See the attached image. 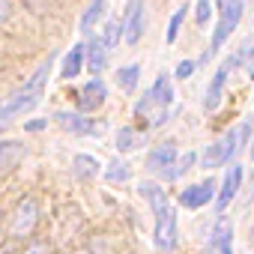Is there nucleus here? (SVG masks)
I'll use <instances>...</instances> for the list:
<instances>
[{
	"mask_svg": "<svg viewBox=\"0 0 254 254\" xmlns=\"http://www.w3.org/2000/svg\"><path fill=\"white\" fill-rule=\"evenodd\" d=\"M57 126L72 135H102L108 129V123H96V120H84L81 114H69V111H57L54 114Z\"/></svg>",
	"mask_w": 254,
	"mask_h": 254,
	"instance_id": "6",
	"label": "nucleus"
},
{
	"mask_svg": "<svg viewBox=\"0 0 254 254\" xmlns=\"http://www.w3.org/2000/svg\"><path fill=\"white\" fill-rule=\"evenodd\" d=\"M141 194L150 200L153 215H156V233H153L156 248H159V251H174L180 233H177V212H174L168 194H165L162 186H156V183H144V186H141Z\"/></svg>",
	"mask_w": 254,
	"mask_h": 254,
	"instance_id": "1",
	"label": "nucleus"
},
{
	"mask_svg": "<svg viewBox=\"0 0 254 254\" xmlns=\"http://www.w3.org/2000/svg\"><path fill=\"white\" fill-rule=\"evenodd\" d=\"M239 186H242V165L239 162H230L227 174H224V183L218 189V197H215V212L224 215V209L230 206V200L239 194Z\"/></svg>",
	"mask_w": 254,
	"mask_h": 254,
	"instance_id": "7",
	"label": "nucleus"
},
{
	"mask_svg": "<svg viewBox=\"0 0 254 254\" xmlns=\"http://www.w3.org/2000/svg\"><path fill=\"white\" fill-rule=\"evenodd\" d=\"M209 251L212 254H233V224L227 215H218L209 233Z\"/></svg>",
	"mask_w": 254,
	"mask_h": 254,
	"instance_id": "10",
	"label": "nucleus"
},
{
	"mask_svg": "<svg viewBox=\"0 0 254 254\" xmlns=\"http://www.w3.org/2000/svg\"><path fill=\"white\" fill-rule=\"evenodd\" d=\"M183 18H186V6H180V9L174 12L171 24H168V45H171V42H177V33H180V24H183Z\"/></svg>",
	"mask_w": 254,
	"mask_h": 254,
	"instance_id": "26",
	"label": "nucleus"
},
{
	"mask_svg": "<svg viewBox=\"0 0 254 254\" xmlns=\"http://www.w3.org/2000/svg\"><path fill=\"white\" fill-rule=\"evenodd\" d=\"M0 254H6V251H0Z\"/></svg>",
	"mask_w": 254,
	"mask_h": 254,
	"instance_id": "32",
	"label": "nucleus"
},
{
	"mask_svg": "<svg viewBox=\"0 0 254 254\" xmlns=\"http://www.w3.org/2000/svg\"><path fill=\"white\" fill-rule=\"evenodd\" d=\"M194 162H197V153H194V150H189V153L177 156V162H174V168H171L168 180H180L186 171H191V168H194Z\"/></svg>",
	"mask_w": 254,
	"mask_h": 254,
	"instance_id": "21",
	"label": "nucleus"
},
{
	"mask_svg": "<svg viewBox=\"0 0 254 254\" xmlns=\"http://www.w3.org/2000/svg\"><path fill=\"white\" fill-rule=\"evenodd\" d=\"M212 194H215V180H200V183H191L189 189L180 191V203L186 209H200L212 200Z\"/></svg>",
	"mask_w": 254,
	"mask_h": 254,
	"instance_id": "9",
	"label": "nucleus"
},
{
	"mask_svg": "<svg viewBox=\"0 0 254 254\" xmlns=\"http://www.w3.org/2000/svg\"><path fill=\"white\" fill-rule=\"evenodd\" d=\"M138 78H141V66H138V63H129V66L117 69V87H120L123 93H135Z\"/></svg>",
	"mask_w": 254,
	"mask_h": 254,
	"instance_id": "18",
	"label": "nucleus"
},
{
	"mask_svg": "<svg viewBox=\"0 0 254 254\" xmlns=\"http://www.w3.org/2000/svg\"><path fill=\"white\" fill-rule=\"evenodd\" d=\"M24 254H51V248H48L45 242H30V245L24 248Z\"/></svg>",
	"mask_w": 254,
	"mask_h": 254,
	"instance_id": "28",
	"label": "nucleus"
},
{
	"mask_svg": "<svg viewBox=\"0 0 254 254\" xmlns=\"http://www.w3.org/2000/svg\"><path fill=\"white\" fill-rule=\"evenodd\" d=\"M102 12H105V0H93V3L87 6V12L81 15V30H90L102 18Z\"/></svg>",
	"mask_w": 254,
	"mask_h": 254,
	"instance_id": "23",
	"label": "nucleus"
},
{
	"mask_svg": "<svg viewBox=\"0 0 254 254\" xmlns=\"http://www.w3.org/2000/svg\"><path fill=\"white\" fill-rule=\"evenodd\" d=\"M48 72H51V60H45L33 72V78L24 84V90H18L15 96H9L3 105H0V123H6L9 117H18V114H24V111H30V108L39 105L42 90H45V81H48Z\"/></svg>",
	"mask_w": 254,
	"mask_h": 254,
	"instance_id": "2",
	"label": "nucleus"
},
{
	"mask_svg": "<svg viewBox=\"0 0 254 254\" xmlns=\"http://www.w3.org/2000/svg\"><path fill=\"white\" fill-rule=\"evenodd\" d=\"M84 57H87V63H90V72H96V78H99V72L108 66V51H105L102 39H93V42L84 48Z\"/></svg>",
	"mask_w": 254,
	"mask_h": 254,
	"instance_id": "16",
	"label": "nucleus"
},
{
	"mask_svg": "<svg viewBox=\"0 0 254 254\" xmlns=\"http://www.w3.org/2000/svg\"><path fill=\"white\" fill-rule=\"evenodd\" d=\"M0 227H3V209H0Z\"/></svg>",
	"mask_w": 254,
	"mask_h": 254,
	"instance_id": "31",
	"label": "nucleus"
},
{
	"mask_svg": "<svg viewBox=\"0 0 254 254\" xmlns=\"http://www.w3.org/2000/svg\"><path fill=\"white\" fill-rule=\"evenodd\" d=\"M230 60H233V63H239V66H242V69L248 72V78L254 81V48H251V45H245L242 51H236V54H233Z\"/></svg>",
	"mask_w": 254,
	"mask_h": 254,
	"instance_id": "24",
	"label": "nucleus"
},
{
	"mask_svg": "<svg viewBox=\"0 0 254 254\" xmlns=\"http://www.w3.org/2000/svg\"><path fill=\"white\" fill-rule=\"evenodd\" d=\"M36 224H39L36 200H33V197L18 200L15 212H12V221H9V236H12V239H27V236H33Z\"/></svg>",
	"mask_w": 254,
	"mask_h": 254,
	"instance_id": "5",
	"label": "nucleus"
},
{
	"mask_svg": "<svg viewBox=\"0 0 254 254\" xmlns=\"http://www.w3.org/2000/svg\"><path fill=\"white\" fill-rule=\"evenodd\" d=\"M105 99H108V87H105L102 78H93L78 90V108L81 111H96V108L105 105Z\"/></svg>",
	"mask_w": 254,
	"mask_h": 254,
	"instance_id": "11",
	"label": "nucleus"
},
{
	"mask_svg": "<svg viewBox=\"0 0 254 254\" xmlns=\"http://www.w3.org/2000/svg\"><path fill=\"white\" fill-rule=\"evenodd\" d=\"M194 69H197V60H183V63L177 66V78H189Z\"/></svg>",
	"mask_w": 254,
	"mask_h": 254,
	"instance_id": "27",
	"label": "nucleus"
},
{
	"mask_svg": "<svg viewBox=\"0 0 254 254\" xmlns=\"http://www.w3.org/2000/svg\"><path fill=\"white\" fill-rule=\"evenodd\" d=\"M242 12H245V3H242V0H230V3L221 9L218 24H215V33H212V39H209V51H206V57H203V60H209L215 51H221V45L227 42V36L236 30V24H239Z\"/></svg>",
	"mask_w": 254,
	"mask_h": 254,
	"instance_id": "4",
	"label": "nucleus"
},
{
	"mask_svg": "<svg viewBox=\"0 0 254 254\" xmlns=\"http://www.w3.org/2000/svg\"><path fill=\"white\" fill-rule=\"evenodd\" d=\"M27 156V147L18 141H3L0 144V171H12L21 159Z\"/></svg>",
	"mask_w": 254,
	"mask_h": 254,
	"instance_id": "15",
	"label": "nucleus"
},
{
	"mask_svg": "<svg viewBox=\"0 0 254 254\" xmlns=\"http://www.w3.org/2000/svg\"><path fill=\"white\" fill-rule=\"evenodd\" d=\"M209 18H212V3L209 0H197V9H194V24H209Z\"/></svg>",
	"mask_w": 254,
	"mask_h": 254,
	"instance_id": "25",
	"label": "nucleus"
},
{
	"mask_svg": "<svg viewBox=\"0 0 254 254\" xmlns=\"http://www.w3.org/2000/svg\"><path fill=\"white\" fill-rule=\"evenodd\" d=\"M144 36V0H129V9L123 18V39L129 45H138Z\"/></svg>",
	"mask_w": 254,
	"mask_h": 254,
	"instance_id": "8",
	"label": "nucleus"
},
{
	"mask_svg": "<svg viewBox=\"0 0 254 254\" xmlns=\"http://www.w3.org/2000/svg\"><path fill=\"white\" fill-rule=\"evenodd\" d=\"M81 69H84V45H72V51L63 57L60 75L63 78H75V75H81Z\"/></svg>",
	"mask_w": 254,
	"mask_h": 254,
	"instance_id": "17",
	"label": "nucleus"
},
{
	"mask_svg": "<svg viewBox=\"0 0 254 254\" xmlns=\"http://www.w3.org/2000/svg\"><path fill=\"white\" fill-rule=\"evenodd\" d=\"M72 168H75V174H78L81 180H90V177H96V174H99V168H102V165H99L93 156H75V159H72Z\"/></svg>",
	"mask_w": 254,
	"mask_h": 254,
	"instance_id": "19",
	"label": "nucleus"
},
{
	"mask_svg": "<svg viewBox=\"0 0 254 254\" xmlns=\"http://www.w3.org/2000/svg\"><path fill=\"white\" fill-rule=\"evenodd\" d=\"M105 180L108 183H126V180H132V165H126V162H111L108 171H105Z\"/></svg>",
	"mask_w": 254,
	"mask_h": 254,
	"instance_id": "22",
	"label": "nucleus"
},
{
	"mask_svg": "<svg viewBox=\"0 0 254 254\" xmlns=\"http://www.w3.org/2000/svg\"><path fill=\"white\" fill-rule=\"evenodd\" d=\"M230 60L227 63H221L218 69H215V75H212V81H209V87H206V99H203V111L206 114H212L215 108H218V102H221V96H224V84H227V72H230Z\"/></svg>",
	"mask_w": 254,
	"mask_h": 254,
	"instance_id": "13",
	"label": "nucleus"
},
{
	"mask_svg": "<svg viewBox=\"0 0 254 254\" xmlns=\"http://www.w3.org/2000/svg\"><path fill=\"white\" fill-rule=\"evenodd\" d=\"M120 36H123V21H120V18L108 21V24H105V36H102L105 51H114V48L120 45Z\"/></svg>",
	"mask_w": 254,
	"mask_h": 254,
	"instance_id": "20",
	"label": "nucleus"
},
{
	"mask_svg": "<svg viewBox=\"0 0 254 254\" xmlns=\"http://www.w3.org/2000/svg\"><path fill=\"white\" fill-rule=\"evenodd\" d=\"M251 236H254V230H251Z\"/></svg>",
	"mask_w": 254,
	"mask_h": 254,
	"instance_id": "33",
	"label": "nucleus"
},
{
	"mask_svg": "<svg viewBox=\"0 0 254 254\" xmlns=\"http://www.w3.org/2000/svg\"><path fill=\"white\" fill-rule=\"evenodd\" d=\"M227 3H230V0H215V6H218V9H224Z\"/></svg>",
	"mask_w": 254,
	"mask_h": 254,
	"instance_id": "30",
	"label": "nucleus"
},
{
	"mask_svg": "<svg viewBox=\"0 0 254 254\" xmlns=\"http://www.w3.org/2000/svg\"><path fill=\"white\" fill-rule=\"evenodd\" d=\"M177 147L174 144H159L156 150H150V156H147V171H153V174H162L165 180H168V174H171V168H174V162H177Z\"/></svg>",
	"mask_w": 254,
	"mask_h": 254,
	"instance_id": "12",
	"label": "nucleus"
},
{
	"mask_svg": "<svg viewBox=\"0 0 254 254\" xmlns=\"http://www.w3.org/2000/svg\"><path fill=\"white\" fill-rule=\"evenodd\" d=\"M141 144H147V132H144V129L123 126V129L117 132V150H120V153H132V150H138Z\"/></svg>",
	"mask_w": 254,
	"mask_h": 254,
	"instance_id": "14",
	"label": "nucleus"
},
{
	"mask_svg": "<svg viewBox=\"0 0 254 254\" xmlns=\"http://www.w3.org/2000/svg\"><path fill=\"white\" fill-rule=\"evenodd\" d=\"M248 132H251V123H239V126H233V129H227L218 141H212V144L200 153V165H203V168H221V165H230L233 156H236V150L245 144Z\"/></svg>",
	"mask_w": 254,
	"mask_h": 254,
	"instance_id": "3",
	"label": "nucleus"
},
{
	"mask_svg": "<svg viewBox=\"0 0 254 254\" xmlns=\"http://www.w3.org/2000/svg\"><path fill=\"white\" fill-rule=\"evenodd\" d=\"M9 12H12V6L6 3V0H0V21H6V18H9Z\"/></svg>",
	"mask_w": 254,
	"mask_h": 254,
	"instance_id": "29",
	"label": "nucleus"
}]
</instances>
